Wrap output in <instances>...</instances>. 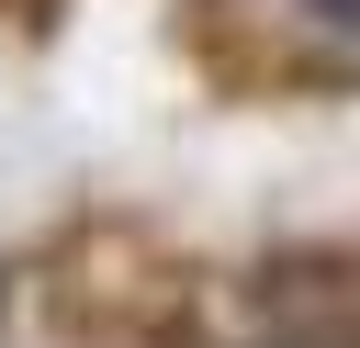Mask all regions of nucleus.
I'll use <instances>...</instances> for the list:
<instances>
[{
	"label": "nucleus",
	"mask_w": 360,
	"mask_h": 348,
	"mask_svg": "<svg viewBox=\"0 0 360 348\" xmlns=\"http://www.w3.org/2000/svg\"><path fill=\"white\" fill-rule=\"evenodd\" d=\"M315 22H338V34H360V0H304Z\"/></svg>",
	"instance_id": "1"
},
{
	"label": "nucleus",
	"mask_w": 360,
	"mask_h": 348,
	"mask_svg": "<svg viewBox=\"0 0 360 348\" xmlns=\"http://www.w3.org/2000/svg\"><path fill=\"white\" fill-rule=\"evenodd\" d=\"M0 326H11V281H0Z\"/></svg>",
	"instance_id": "2"
}]
</instances>
